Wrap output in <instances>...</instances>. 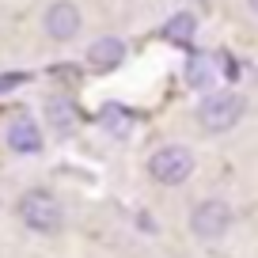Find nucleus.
Instances as JSON below:
<instances>
[{
	"label": "nucleus",
	"mask_w": 258,
	"mask_h": 258,
	"mask_svg": "<svg viewBox=\"0 0 258 258\" xmlns=\"http://www.w3.org/2000/svg\"><path fill=\"white\" fill-rule=\"evenodd\" d=\"M16 213H19V220L38 235H57L64 228V209L49 190H27L16 202Z\"/></svg>",
	"instance_id": "obj_1"
},
{
	"label": "nucleus",
	"mask_w": 258,
	"mask_h": 258,
	"mask_svg": "<svg viewBox=\"0 0 258 258\" xmlns=\"http://www.w3.org/2000/svg\"><path fill=\"white\" fill-rule=\"evenodd\" d=\"M243 110H247V99L243 95H235V91H209L198 103V125L205 133H224V129L239 125Z\"/></svg>",
	"instance_id": "obj_2"
},
{
	"label": "nucleus",
	"mask_w": 258,
	"mask_h": 258,
	"mask_svg": "<svg viewBox=\"0 0 258 258\" xmlns=\"http://www.w3.org/2000/svg\"><path fill=\"white\" fill-rule=\"evenodd\" d=\"M148 175L160 186H182L194 175V152L186 145H160L148 156Z\"/></svg>",
	"instance_id": "obj_3"
},
{
	"label": "nucleus",
	"mask_w": 258,
	"mask_h": 258,
	"mask_svg": "<svg viewBox=\"0 0 258 258\" xmlns=\"http://www.w3.org/2000/svg\"><path fill=\"white\" fill-rule=\"evenodd\" d=\"M228 228H232V205L220 202V198H205V202H198L190 209V232L202 243L224 239Z\"/></svg>",
	"instance_id": "obj_4"
},
{
	"label": "nucleus",
	"mask_w": 258,
	"mask_h": 258,
	"mask_svg": "<svg viewBox=\"0 0 258 258\" xmlns=\"http://www.w3.org/2000/svg\"><path fill=\"white\" fill-rule=\"evenodd\" d=\"M42 27H46V34L53 42H73L76 34H80V27H84V16H80V8H76L73 0H57V4L46 8Z\"/></svg>",
	"instance_id": "obj_5"
},
{
	"label": "nucleus",
	"mask_w": 258,
	"mask_h": 258,
	"mask_svg": "<svg viewBox=\"0 0 258 258\" xmlns=\"http://www.w3.org/2000/svg\"><path fill=\"white\" fill-rule=\"evenodd\" d=\"M4 145H8L16 156H38L42 152V129H38V121L27 118V114H16V118L8 121V129H4Z\"/></svg>",
	"instance_id": "obj_6"
},
{
	"label": "nucleus",
	"mask_w": 258,
	"mask_h": 258,
	"mask_svg": "<svg viewBox=\"0 0 258 258\" xmlns=\"http://www.w3.org/2000/svg\"><path fill=\"white\" fill-rule=\"evenodd\" d=\"M121 57H125V42L121 38H99V42H91V49H88V64L99 69V73L118 69Z\"/></svg>",
	"instance_id": "obj_7"
},
{
	"label": "nucleus",
	"mask_w": 258,
	"mask_h": 258,
	"mask_svg": "<svg viewBox=\"0 0 258 258\" xmlns=\"http://www.w3.org/2000/svg\"><path fill=\"white\" fill-rule=\"evenodd\" d=\"M186 84L198 88V91L217 88V61H213L209 53H194L190 61H186Z\"/></svg>",
	"instance_id": "obj_8"
},
{
	"label": "nucleus",
	"mask_w": 258,
	"mask_h": 258,
	"mask_svg": "<svg viewBox=\"0 0 258 258\" xmlns=\"http://www.w3.org/2000/svg\"><path fill=\"white\" fill-rule=\"evenodd\" d=\"M99 121H103L110 133H129V125H133V114L125 110V106H114V103H106L103 110H99Z\"/></svg>",
	"instance_id": "obj_9"
},
{
	"label": "nucleus",
	"mask_w": 258,
	"mask_h": 258,
	"mask_svg": "<svg viewBox=\"0 0 258 258\" xmlns=\"http://www.w3.org/2000/svg\"><path fill=\"white\" fill-rule=\"evenodd\" d=\"M46 114H49V125H53L61 137H64V133H73V106L64 103V99H49Z\"/></svg>",
	"instance_id": "obj_10"
},
{
	"label": "nucleus",
	"mask_w": 258,
	"mask_h": 258,
	"mask_svg": "<svg viewBox=\"0 0 258 258\" xmlns=\"http://www.w3.org/2000/svg\"><path fill=\"white\" fill-rule=\"evenodd\" d=\"M194 27H198V19L190 16V12H178V16H171L167 19V38H175V42H190L194 38Z\"/></svg>",
	"instance_id": "obj_11"
},
{
	"label": "nucleus",
	"mask_w": 258,
	"mask_h": 258,
	"mask_svg": "<svg viewBox=\"0 0 258 258\" xmlns=\"http://www.w3.org/2000/svg\"><path fill=\"white\" fill-rule=\"evenodd\" d=\"M27 76H19V73H12V76H0V95H4V91H12L16 88V84H23Z\"/></svg>",
	"instance_id": "obj_12"
},
{
	"label": "nucleus",
	"mask_w": 258,
	"mask_h": 258,
	"mask_svg": "<svg viewBox=\"0 0 258 258\" xmlns=\"http://www.w3.org/2000/svg\"><path fill=\"white\" fill-rule=\"evenodd\" d=\"M247 8H250V12H254V16H258V0H247Z\"/></svg>",
	"instance_id": "obj_13"
}]
</instances>
